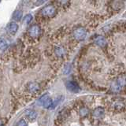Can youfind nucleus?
Returning a JSON list of instances; mask_svg holds the SVG:
<instances>
[{
  "mask_svg": "<svg viewBox=\"0 0 126 126\" xmlns=\"http://www.w3.org/2000/svg\"><path fill=\"white\" fill-rule=\"evenodd\" d=\"M40 28L38 25H32L30 27V29H29V34L32 38H36L38 37L39 34H40Z\"/></svg>",
  "mask_w": 126,
  "mask_h": 126,
  "instance_id": "nucleus-6",
  "label": "nucleus"
},
{
  "mask_svg": "<svg viewBox=\"0 0 126 126\" xmlns=\"http://www.w3.org/2000/svg\"><path fill=\"white\" fill-rule=\"evenodd\" d=\"M17 30H18V25L15 22H11L7 26V31L11 35H15L17 33Z\"/></svg>",
  "mask_w": 126,
  "mask_h": 126,
  "instance_id": "nucleus-8",
  "label": "nucleus"
},
{
  "mask_svg": "<svg viewBox=\"0 0 126 126\" xmlns=\"http://www.w3.org/2000/svg\"><path fill=\"white\" fill-rule=\"evenodd\" d=\"M110 108L115 111H121L126 108V102L121 98H116L110 102Z\"/></svg>",
  "mask_w": 126,
  "mask_h": 126,
  "instance_id": "nucleus-2",
  "label": "nucleus"
},
{
  "mask_svg": "<svg viewBox=\"0 0 126 126\" xmlns=\"http://www.w3.org/2000/svg\"><path fill=\"white\" fill-rule=\"evenodd\" d=\"M126 87V74L121 73L115 78L111 84V89L114 92H119Z\"/></svg>",
  "mask_w": 126,
  "mask_h": 126,
  "instance_id": "nucleus-1",
  "label": "nucleus"
},
{
  "mask_svg": "<svg viewBox=\"0 0 126 126\" xmlns=\"http://www.w3.org/2000/svg\"><path fill=\"white\" fill-rule=\"evenodd\" d=\"M27 89L29 90V92L32 93H35V92H37L39 90V86L37 83H29V84H28Z\"/></svg>",
  "mask_w": 126,
  "mask_h": 126,
  "instance_id": "nucleus-10",
  "label": "nucleus"
},
{
  "mask_svg": "<svg viewBox=\"0 0 126 126\" xmlns=\"http://www.w3.org/2000/svg\"><path fill=\"white\" fill-rule=\"evenodd\" d=\"M17 126H28V122L25 119H21L18 121Z\"/></svg>",
  "mask_w": 126,
  "mask_h": 126,
  "instance_id": "nucleus-20",
  "label": "nucleus"
},
{
  "mask_svg": "<svg viewBox=\"0 0 126 126\" xmlns=\"http://www.w3.org/2000/svg\"><path fill=\"white\" fill-rule=\"evenodd\" d=\"M66 88L71 92L73 93H78L80 92V88L79 85L73 81H68L66 83Z\"/></svg>",
  "mask_w": 126,
  "mask_h": 126,
  "instance_id": "nucleus-5",
  "label": "nucleus"
},
{
  "mask_svg": "<svg viewBox=\"0 0 126 126\" xmlns=\"http://www.w3.org/2000/svg\"><path fill=\"white\" fill-rule=\"evenodd\" d=\"M22 17V12L21 10H16L13 14V19L14 21H21Z\"/></svg>",
  "mask_w": 126,
  "mask_h": 126,
  "instance_id": "nucleus-14",
  "label": "nucleus"
},
{
  "mask_svg": "<svg viewBox=\"0 0 126 126\" xmlns=\"http://www.w3.org/2000/svg\"><path fill=\"white\" fill-rule=\"evenodd\" d=\"M48 98H49V94H48V93H45V94H43V95H42V96L40 97V98L39 99V101H38V104H39V105H40V106H43V103L45 102V101H46Z\"/></svg>",
  "mask_w": 126,
  "mask_h": 126,
  "instance_id": "nucleus-15",
  "label": "nucleus"
},
{
  "mask_svg": "<svg viewBox=\"0 0 126 126\" xmlns=\"http://www.w3.org/2000/svg\"><path fill=\"white\" fill-rule=\"evenodd\" d=\"M94 43H95L98 46L102 47H105L106 44V39H105L104 37H102V36H98V37H96L95 39H94Z\"/></svg>",
  "mask_w": 126,
  "mask_h": 126,
  "instance_id": "nucleus-11",
  "label": "nucleus"
},
{
  "mask_svg": "<svg viewBox=\"0 0 126 126\" xmlns=\"http://www.w3.org/2000/svg\"><path fill=\"white\" fill-rule=\"evenodd\" d=\"M46 1H47V0H38L37 4H38V5H40V4H42V3H43V2H45Z\"/></svg>",
  "mask_w": 126,
  "mask_h": 126,
  "instance_id": "nucleus-22",
  "label": "nucleus"
},
{
  "mask_svg": "<svg viewBox=\"0 0 126 126\" xmlns=\"http://www.w3.org/2000/svg\"><path fill=\"white\" fill-rule=\"evenodd\" d=\"M41 13L43 16H45V17H52L55 15V14H56V9H55L53 6H47L43 8L41 11Z\"/></svg>",
  "mask_w": 126,
  "mask_h": 126,
  "instance_id": "nucleus-4",
  "label": "nucleus"
},
{
  "mask_svg": "<svg viewBox=\"0 0 126 126\" xmlns=\"http://www.w3.org/2000/svg\"><path fill=\"white\" fill-rule=\"evenodd\" d=\"M52 103H53V101L50 98H48L45 101V102L43 103V106H44L45 108H51V106H52Z\"/></svg>",
  "mask_w": 126,
  "mask_h": 126,
  "instance_id": "nucleus-16",
  "label": "nucleus"
},
{
  "mask_svg": "<svg viewBox=\"0 0 126 126\" xmlns=\"http://www.w3.org/2000/svg\"><path fill=\"white\" fill-rule=\"evenodd\" d=\"M104 114H105L104 109L102 108V107H98L93 111L92 116L94 118H96V119H100V118H102V117L104 116Z\"/></svg>",
  "mask_w": 126,
  "mask_h": 126,
  "instance_id": "nucleus-7",
  "label": "nucleus"
},
{
  "mask_svg": "<svg viewBox=\"0 0 126 126\" xmlns=\"http://www.w3.org/2000/svg\"><path fill=\"white\" fill-rule=\"evenodd\" d=\"M70 70H71V67L69 65H66L64 68V73L65 74H68L70 73Z\"/></svg>",
  "mask_w": 126,
  "mask_h": 126,
  "instance_id": "nucleus-21",
  "label": "nucleus"
},
{
  "mask_svg": "<svg viewBox=\"0 0 126 126\" xmlns=\"http://www.w3.org/2000/svg\"><path fill=\"white\" fill-rule=\"evenodd\" d=\"M25 115L28 119H29V121H34L38 117V114L35 110H28L25 113Z\"/></svg>",
  "mask_w": 126,
  "mask_h": 126,
  "instance_id": "nucleus-9",
  "label": "nucleus"
},
{
  "mask_svg": "<svg viewBox=\"0 0 126 126\" xmlns=\"http://www.w3.org/2000/svg\"><path fill=\"white\" fill-rule=\"evenodd\" d=\"M3 125H4V122H3L2 118L0 117V126H3Z\"/></svg>",
  "mask_w": 126,
  "mask_h": 126,
  "instance_id": "nucleus-23",
  "label": "nucleus"
},
{
  "mask_svg": "<svg viewBox=\"0 0 126 126\" xmlns=\"http://www.w3.org/2000/svg\"><path fill=\"white\" fill-rule=\"evenodd\" d=\"M62 99V97H59V98H58L55 101H54V102H53V103H52V106H51V108L56 107V106L61 102Z\"/></svg>",
  "mask_w": 126,
  "mask_h": 126,
  "instance_id": "nucleus-19",
  "label": "nucleus"
},
{
  "mask_svg": "<svg viewBox=\"0 0 126 126\" xmlns=\"http://www.w3.org/2000/svg\"><path fill=\"white\" fill-rule=\"evenodd\" d=\"M0 1H1V0H0Z\"/></svg>",
  "mask_w": 126,
  "mask_h": 126,
  "instance_id": "nucleus-24",
  "label": "nucleus"
},
{
  "mask_svg": "<svg viewBox=\"0 0 126 126\" xmlns=\"http://www.w3.org/2000/svg\"><path fill=\"white\" fill-rule=\"evenodd\" d=\"M55 54H56V55L58 57H63L64 56V54L65 53V51L64 50V48L62 47H57L56 48H55Z\"/></svg>",
  "mask_w": 126,
  "mask_h": 126,
  "instance_id": "nucleus-12",
  "label": "nucleus"
},
{
  "mask_svg": "<svg viewBox=\"0 0 126 126\" xmlns=\"http://www.w3.org/2000/svg\"><path fill=\"white\" fill-rule=\"evenodd\" d=\"M32 14H27L25 18H24V21L26 24H29L32 21Z\"/></svg>",
  "mask_w": 126,
  "mask_h": 126,
  "instance_id": "nucleus-18",
  "label": "nucleus"
},
{
  "mask_svg": "<svg viewBox=\"0 0 126 126\" xmlns=\"http://www.w3.org/2000/svg\"><path fill=\"white\" fill-rule=\"evenodd\" d=\"M73 37L75 39H77L78 41L84 40L87 35V32L86 29L83 27H79L77 28L76 29L73 31Z\"/></svg>",
  "mask_w": 126,
  "mask_h": 126,
  "instance_id": "nucleus-3",
  "label": "nucleus"
},
{
  "mask_svg": "<svg viewBox=\"0 0 126 126\" xmlns=\"http://www.w3.org/2000/svg\"><path fill=\"white\" fill-rule=\"evenodd\" d=\"M9 44H8V42L4 38H0V50H5Z\"/></svg>",
  "mask_w": 126,
  "mask_h": 126,
  "instance_id": "nucleus-13",
  "label": "nucleus"
},
{
  "mask_svg": "<svg viewBox=\"0 0 126 126\" xmlns=\"http://www.w3.org/2000/svg\"><path fill=\"white\" fill-rule=\"evenodd\" d=\"M88 113H89V110H88V108H86V107H83L80 110V114L81 116H83V117L88 115Z\"/></svg>",
  "mask_w": 126,
  "mask_h": 126,
  "instance_id": "nucleus-17",
  "label": "nucleus"
}]
</instances>
